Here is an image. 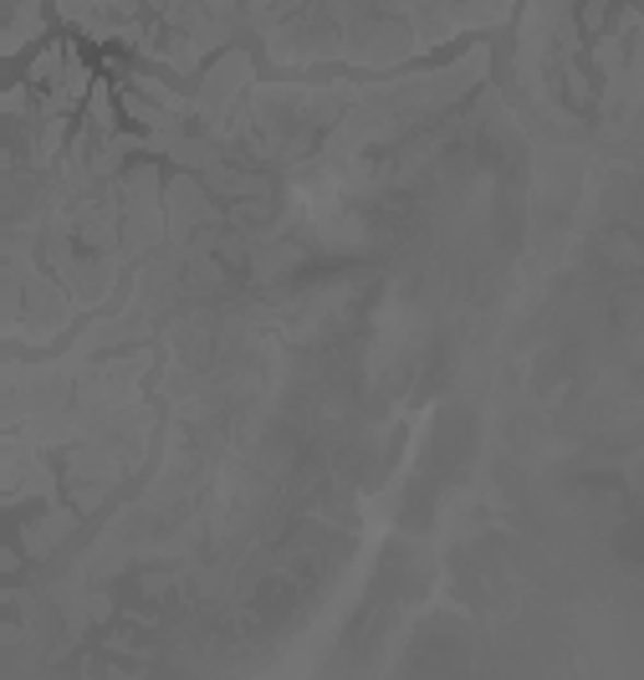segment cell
<instances>
[{"instance_id": "6da1fadb", "label": "cell", "mask_w": 644, "mask_h": 680, "mask_svg": "<svg viewBox=\"0 0 644 680\" xmlns=\"http://www.w3.org/2000/svg\"><path fill=\"white\" fill-rule=\"evenodd\" d=\"M32 36H42V5H36V0H21V5H16V21H11V32H5L0 51H5V57H16V51L26 47Z\"/></svg>"}, {"instance_id": "7a4b0ae2", "label": "cell", "mask_w": 644, "mask_h": 680, "mask_svg": "<svg viewBox=\"0 0 644 680\" xmlns=\"http://www.w3.org/2000/svg\"><path fill=\"white\" fill-rule=\"evenodd\" d=\"M62 72H67V47H62V42H57V47H47L32 62V82H42V87H57V82H62Z\"/></svg>"}, {"instance_id": "3957f363", "label": "cell", "mask_w": 644, "mask_h": 680, "mask_svg": "<svg viewBox=\"0 0 644 680\" xmlns=\"http://www.w3.org/2000/svg\"><path fill=\"white\" fill-rule=\"evenodd\" d=\"M87 113H93V124H97V133H103V139H108L113 128V97H108V82H97L93 93H87Z\"/></svg>"}, {"instance_id": "277c9868", "label": "cell", "mask_w": 644, "mask_h": 680, "mask_svg": "<svg viewBox=\"0 0 644 680\" xmlns=\"http://www.w3.org/2000/svg\"><path fill=\"white\" fill-rule=\"evenodd\" d=\"M5 113H11V118L26 113V87H11V93H5Z\"/></svg>"}]
</instances>
